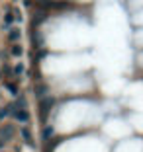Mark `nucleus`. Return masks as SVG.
I'll use <instances>...</instances> for the list:
<instances>
[{
    "mask_svg": "<svg viewBox=\"0 0 143 152\" xmlns=\"http://www.w3.org/2000/svg\"><path fill=\"white\" fill-rule=\"evenodd\" d=\"M12 119L20 121V123H27L30 121V111H27L26 107H20V109H12Z\"/></svg>",
    "mask_w": 143,
    "mask_h": 152,
    "instance_id": "obj_1",
    "label": "nucleus"
},
{
    "mask_svg": "<svg viewBox=\"0 0 143 152\" xmlns=\"http://www.w3.org/2000/svg\"><path fill=\"white\" fill-rule=\"evenodd\" d=\"M14 133H16L14 125H4L2 129H0V140H4V142H8V140L14 137Z\"/></svg>",
    "mask_w": 143,
    "mask_h": 152,
    "instance_id": "obj_2",
    "label": "nucleus"
},
{
    "mask_svg": "<svg viewBox=\"0 0 143 152\" xmlns=\"http://www.w3.org/2000/svg\"><path fill=\"white\" fill-rule=\"evenodd\" d=\"M51 105H53V99H51V98H45V99H41V103H39V111H41V119H45V117H47V113H49Z\"/></svg>",
    "mask_w": 143,
    "mask_h": 152,
    "instance_id": "obj_3",
    "label": "nucleus"
},
{
    "mask_svg": "<svg viewBox=\"0 0 143 152\" xmlns=\"http://www.w3.org/2000/svg\"><path fill=\"white\" fill-rule=\"evenodd\" d=\"M20 134H22V139H24V142H27L30 144V146H33V134H31V131L27 129V127H22V129H20Z\"/></svg>",
    "mask_w": 143,
    "mask_h": 152,
    "instance_id": "obj_4",
    "label": "nucleus"
},
{
    "mask_svg": "<svg viewBox=\"0 0 143 152\" xmlns=\"http://www.w3.org/2000/svg\"><path fill=\"white\" fill-rule=\"evenodd\" d=\"M20 35H22V33H20L18 27H12V29L8 31V39H10V41H18V39H20Z\"/></svg>",
    "mask_w": 143,
    "mask_h": 152,
    "instance_id": "obj_5",
    "label": "nucleus"
},
{
    "mask_svg": "<svg viewBox=\"0 0 143 152\" xmlns=\"http://www.w3.org/2000/svg\"><path fill=\"white\" fill-rule=\"evenodd\" d=\"M53 133H55V131H53V127H49V125H47L43 131H41V137H43V140H49L51 137H53Z\"/></svg>",
    "mask_w": 143,
    "mask_h": 152,
    "instance_id": "obj_6",
    "label": "nucleus"
},
{
    "mask_svg": "<svg viewBox=\"0 0 143 152\" xmlns=\"http://www.w3.org/2000/svg\"><path fill=\"white\" fill-rule=\"evenodd\" d=\"M6 88H8V92L12 96H18V86L16 84H12V82H6Z\"/></svg>",
    "mask_w": 143,
    "mask_h": 152,
    "instance_id": "obj_7",
    "label": "nucleus"
},
{
    "mask_svg": "<svg viewBox=\"0 0 143 152\" xmlns=\"http://www.w3.org/2000/svg\"><path fill=\"white\" fill-rule=\"evenodd\" d=\"M12 55L14 57H20V55H22V47H20V45H14L12 47Z\"/></svg>",
    "mask_w": 143,
    "mask_h": 152,
    "instance_id": "obj_8",
    "label": "nucleus"
},
{
    "mask_svg": "<svg viewBox=\"0 0 143 152\" xmlns=\"http://www.w3.org/2000/svg\"><path fill=\"white\" fill-rule=\"evenodd\" d=\"M8 113H10V105H6V107H2V109H0V121L4 119V117L8 115Z\"/></svg>",
    "mask_w": 143,
    "mask_h": 152,
    "instance_id": "obj_9",
    "label": "nucleus"
},
{
    "mask_svg": "<svg viewBox=\"0 0 143 152\" xmlns=\"http://www.w3.org/2000/svg\"><path fill=\"white\" fill-rule=\"evenodd\" d=\"M4 22H6V26H10V23L14 22V16H12V14H10V12L6 14V18H4Z\"/></svg>",
    "mask_w": 143,
    "mask_h": 152,
    "instance_id": "obj_10",
    "label": "nucleus"
},
{
    "mask_svg": "<svg viewBox=\"0 0 143 152\" xmlns=\"http://www.w3.org/2000/svg\"><path fill=\"white\" fill-rule=\"evenodd\" d=\"M14 72H16V74H22L24 72V64H16V66H14Z\"/></svg>",
    "mask_w": 143,
    "mask_h": 152,
    "instance_id": "obj_11",
    "label": "nucleus"
},
{
    "mask_svg": "<svg viewBox=\"0 0 143 152\" xmlns=\"http://www.w3.org/2000/svg\"><path fill=\"white\" fill-rule=\"evenodd\" d=\"M2 146H4V140H0V150H2Z\"/></svg>",
    "mask_w": 143,
    "mask_h": 152,
    "instance_id": "obj_12",
    "label": "nucleus"
}]
</instances>
